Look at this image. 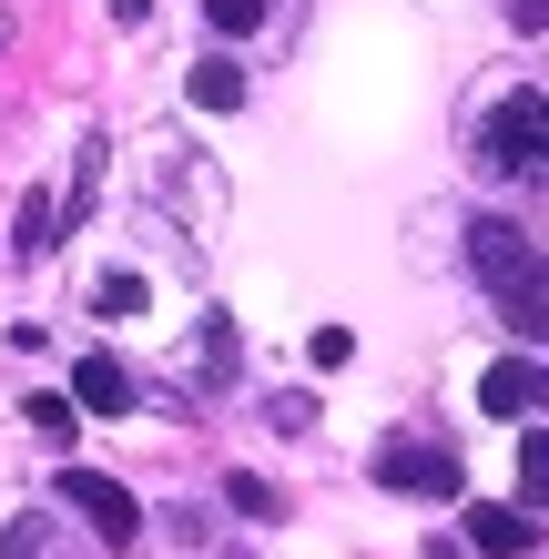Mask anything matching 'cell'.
I'll use <instances>...</instances> for the list:
<instances>
[{"mask_svg": "<svg viewBox=\"0 0 549 559\" xmlns=\"http://www.w3.org/2000/svg\"><path fill=\"white\" fill-rule=\"evenodd\" d=\"M468 275L489 285V306L520 346H549V254L509 214H468Z\"/></svg>", "mask_w": 549, "mask_h": 559, "instance_id": "obj_1", "label": "cell"}, {"mask_svg": "<svg viewBox=\"0 0 549 559\" xmlns=\"http://www.w3.org/2000/svg\"><path fill=\"white\" fill-rule=\"evenodd\" d=\"M468 153L489 163L499 183L549 174V92H499V103L478 112V143H468Z\"/></svg>", "mask_w": 549, "mask_h": 559, "instance_id": "obj_2", "label": "cell"}, {"mask_svg": "<svg viewBox=\"0 0 549 559\" xmlns=\"http://www.w3.org/2000/svg\"><path fill=\"white\" fill-rule=\"evenodd\" d=\"M377 488H397V499H458L468 468L447 448H417V438H386L377 448Z\"/></svg>", "mask_w": 549, "mask_h": 559, "instance_id": "obj_3", "label": "cell"}, {"mask_svg": "<svg viewBox=\"0 0 549 559\" xmlns=\"http://www.w3.org/2000/svg\"><path fill=\"white\" fill-rule=\"evenodd\" d=\"M61 499H72L112 549H133V539H143V499H133L122 478H103V468H61Z\"/></svg>", "mask_w": 549, "mask_h": 559, "instance_id": "obj_4", "label": "cell"}, {"mask_svg": "<svg viewBox=\"0 0 549 559\" xmlns=\"http://www.w3.org/2000/svg\"><path fill=\"white\" fill-rule=\"evenodd\" d=\"M478 407L489 417H549V356H499L478 377Z\"/></svg>", "mask_w": 549, "mask_h": 559, "instance_id": "obj_5", "label": "cell"}, {"mask_svg": "<svg viewBox=\"0 0 549 559\" xmlns=\"http://www.w3.org/2000/svg\"><path fill=\"white\" fill-rule=\"evenodd\" d=\"M468 549H489V559H529V549H539V519H529V509L478 499V509H468Z\"/></svg>", "mask_w": 549, "mask_h": 559, "instance_id": "obj_6", "label": "cell"}, {"mask_svg": "<svg viewBox=\"0 0 549 559\" xmlns=\"http://www.w3.org/2000/svg\"><path fill=\"white\" fill-rule=\"evenodd\" d=\"M72 397H82L92 417H122V407H133V377H122V356H82V367H72Z\"/></svg>", "mask_w": 549, "mask_h": 559, "instance_id": "obj_7", "label": "cell"}, {"mask_svg": "<svg viewBox=\"0 0 549 559\" xmlns=\"http://www.w3.org/2000/svg\"><path fill=\"white\" fill-rule=\"evenodd\" d=\"M51 245H61V204H51V193H21V235H11V254H21V265H41Z\"/></svg>", "mask_w": 549, "mask_h": 559, "instance_id": "obj_8", "label": "cell"}, {"mask_svg": "<svg viewBox=\"0 0 549 559\" xmlns=\"http://www.w3.org/2000/svg\"><path fill=\"white\" fill-rule=\"evenodd\" d=\"M183 92H193V112H235V103H244V72L214 51V61H193V82H183Z\"/></svg>", "mask_w": 549, "mask_h": 559, "instance_id": "obj_9", "label": "cell"}, {"mask_svg": "<svg viewBox=\"0 0 549 559\" xmlns=\"http://www.w3.org/2000/svg\"><path fill=\"white\" fill-rule=\"evenodd\" d=\"M520 499L549 509V427H529V438H520Z\"/></svg>", "mask_w": 549, "mask_h": 559, "instance_id": "obj_10", "label": "cell"}, {"mask_svg": "<svg viewBox=\"0 0 549 559\" xmlns=\"http://www.w3.org/2000/svg\"><path fill=\"white\" fill-rule=\"evenodd\" d=\"M224 499H235L244 519H285V488L275 478H224Z\"/></svg>", "mask_w": 549, "mask_h": 559, "instance_id": "obj_11", "label": "cell"}, {"mask_svg": "<svg viewBox=\"0 0 549 559\" xmlns=\"http://www.w3.org/2000/svg\"><path fill=\"white\" fill-rule=\"evenodd\" d=\"M204 21L224 31V41H244V31H254V21H265V0H204Z\"/></svg>", "mask_w": 549, "mask_h": 559, "instance_id": "obj_12", "label": "cell"}, {"mask_svg": "<svg viewBox=\"0 0 549 559\" xmlns=\"http://www.w3.org/2000/svg\"><path fill=\"white\" fill-rule=\"evenodd\" d=\"M92 306H103V316H143V275H103Z\"/></svg>", "mask_w": 549, "mask_h": 559, "instance_id": "obj_13", "label": "cell"}, {"mask_svg": "<svg viewBox=\"0 0 549 559\" xmlns=\"http://www.w3.org/2000/svg\"><path fill=\"white\" fill-rule=\"evenodd\" d=\"M72 417H82V397H31V427H41V438H72Z\"/></svg>", "mask_w": 549, "mask_h": 559, "instance_id": "obj_14", "label": "cell"}, {"mask_svg": "<svg viewBox=\"0 0 549 559\" xmlns=\"http://www.w3.org/2000/svg\"><path fill=\"white\" fill-rule=\"evenodd\" d=\"M0 559H41V519H11V530H0Z\"/></svg>", "mask_w": 549, "mask_h": 559, "instance_id": "obj_15", "label": "cell"}, {"mask_svg": "<svg viewBox=\"0 0 549 559\" xmlns=\"http://www.w3.org/2000/svg\"><path fill=\"white\" fill-rule=\"evenodd\" d=\"M509 31H549V0H509Z\"/></svg>", "mask_w": 549, "mask_h": 559, "instance_id": "obj_16", "label": "cell"}, {"mask_svg": "<svg viewBox=\"0 0 549 559\" xmlns=\"http://www.w3.org/2000/svg\"><path fill=\"white\" fill-rule=\"evenodd\" d=\"M0 41H11V31H0Z\"/></svg>", "mask_w": 549, "mask_h": 559, "instance_id": "obj_17", "label": "cell"}]
</instances>
